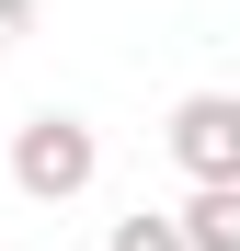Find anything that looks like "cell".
<instances>
[{"instance_id": "cell-3", "label": "cell", "mask_w": 240, "mask_h": 251, "mask_svg": "<svg viewBox=\"0 0 240 251\" xmlns=\"http://www.w3.org/2000/svg\"><path fill=\"white\" fill-rule=\"evenodd\" d=\"M183 228H194V251H240V183H194Z\"/></svg>"}, {"instance_id": "cell-4", "label": "cell", "mask_w": 240, "mask_h": 251, "mask_svg": "<svg viewBox=\"0 0 240 251\" xmlns=\"http://www.w3.org/2000/svg\"><path fill=\"white\" fill-rule=\"evenodd\" d=\"M103 251H194V228H183V205H137V217H114Z\"/></svg>"}, {"instance_id": "cell-1", "label": "cell", "mask_w": 240, "mask_h": 251, "mask_svg": "<svg viewBox=\"0 0 240 251\" xmlns=\"http://www.w3.org/2000/svg\"><path fill=\"white\" fill-rule=\"evenodd\" d=\"M92 172H103V137H92V126H80V114H23L12 126V183L34 194V205H69V194H92Z\"/></svg>"}, {"instance_id": "cell-2", "label": "cell", "mask_w": 240, "mask_h": 251, "mask_svg": "<svg viewBox=\"0 0 240 251\" xmlns=\"http://www.w3.org/2000/svg\"><path fill=\"white\" fill-rule=\"evenodd\" d=\"M160 137H172L183 183H240V92H183Z\"/></svg>"}, {"instance_id": "cell-5", "label": "cell", "mask_w": 240, "mask_h": 251, "mask_svg": "<svg viewBox=\"0 0 240 251\" xmlns=\"http://www.w3.org/2000/svg\"><path fill=\"white\" fill-rule=\"evenodd\" d=\"M23 34H34V0H0V57H12Z\"/></svg>"}]
</instances>
